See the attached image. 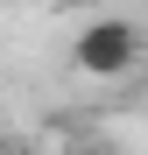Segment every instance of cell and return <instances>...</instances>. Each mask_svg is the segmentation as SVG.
<instances>
[{
    "label": "cell",
    "mask_w": 148,
    "mask_h": 155,
    "mask_svg": "<svg viewBox=\"0 0 148 155\" xmlns=\"http://www.w3.org/2000/svg\"><path fill=\"white\" fill-rule=\"evenodd\" d=\"M71 57H78L85 78H127V71L141 64V28H134V21H120V14H99V21L78 28Z\"/></svg>",
    "instance_id": "obj_1"
},
{
    "label": "cell",
    "mask_w": 148,
    "mask_h": 155,
    "mask_svg": "<svg viewBox=\"0 0 148 155\" xmlns=\"http://www.w3.org/2000/svg\"><path fill=\"white\" fill-rule=\"evenodd\" d=\"M92 155H106V148H92Z\"/></svg>",
    "instance_id": "obj_2"
}]
</instances>
